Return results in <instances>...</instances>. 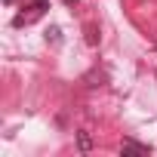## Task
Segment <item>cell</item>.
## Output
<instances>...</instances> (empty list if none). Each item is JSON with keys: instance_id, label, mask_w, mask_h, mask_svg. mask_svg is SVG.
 <instances>
[{"instance_id": "1", "label": "cell", "mask_w": 157, "mask_h": 157, "mask_svg": "<svg viewBox=\"0 0 157 157\" xmlns=\"http://www.w3.org/2000/svg\"><path fill=\"white\" fill-rule=\"evenodd\" d=\"M77 148H80V154H90L93 151V136L86 129H77Z\"/></svg>"}, {"instance_id": "2", "label": "cell", "mask_w": 157, "mask_h": 157, "mask_svg": "<svg viewBox=\"0 0 157 157\" xmlns=\"http://www.w3.org/2000/svg\"><path fill=\"white\" fill-rule=\"evenodd\" d=\"M126 154H148V145H142V142H123V157Z\"/></svg>"}, {"instance_id": "3", "label": "cell", "mask_w": 157, "mask_h": 157, "mask_svg": "<svg viewBox=\"0 0 157 157\" xmlns=\"http://www.w3.org/2000/svg\"><path fill=\"white\" fill-rule=\"evenodd\" d=\"M59 34H62V31H59V28H49V31H46V40H52V43H59V40H62V37H59Z\"/></svg>"}, {"instance_id": "4", "label": "cell", "mask_w": 157, "mask_h": 157, "mask_svg": "<svg viewBox=\"0 0 157 157\" xmlns=\"http://www.w3.org/2000/svg\"><path fill=\"white\" fill-rule=\"evenodd\" d=\"M65 3H68V6H74V3H77V0H65Z\"/></svg>"}]
</instances>
